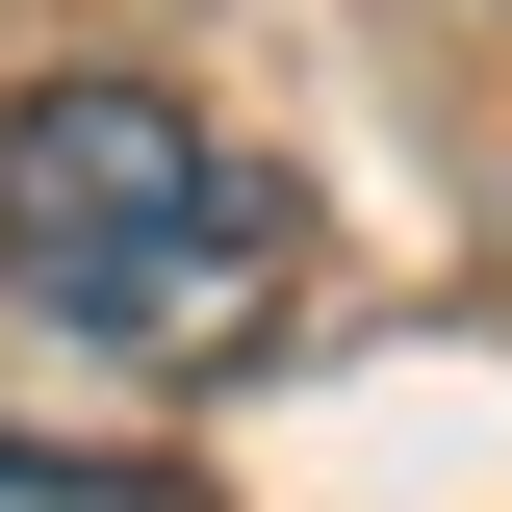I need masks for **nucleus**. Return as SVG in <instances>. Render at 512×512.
Returning a JSON list of instances; mask_svg holds the SVG:
<instances>
[{"label":"nucleus","mask_w":512,"mask_h":512,"mask_svg":"<svg viewBox=\"0 0 512 512\" xmlns=\"http://www.w3.org/2000/svg\"><path fill=\"white\" fill-rule=\"evenodd\" d=\"M0 282L77 359H231L282 308V180L180 77H26L0 103Z\"/></svg>","instance_id":"obj_1"},{"label":"nucleus","mask_w":512,"mask_h":512,"mask_svg":"<svg viewBox=\"0 0 512 512\" xmlns=\"http://www.w3.org/2000/svg\"><path fill=\"white\" fill-rule=\"evenodd\" d=\"M0 512H128L103 461H52V436H0Z\"/></svg>","instance_id":"obj_2"}]
</instances>
